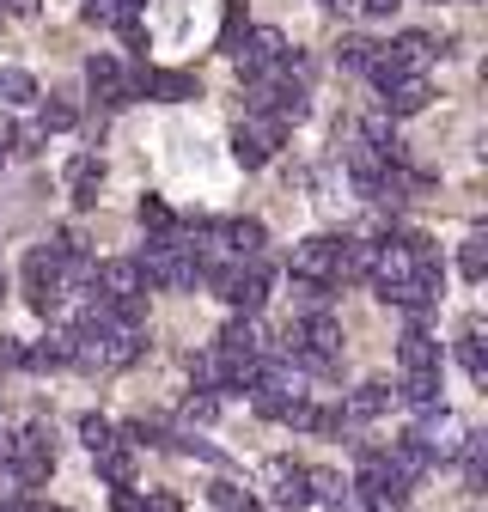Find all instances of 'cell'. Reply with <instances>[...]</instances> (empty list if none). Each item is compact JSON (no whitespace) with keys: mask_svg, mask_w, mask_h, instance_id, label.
I'll use <instances>...</instances> for the list:
<instances>
[{"mask_svg":"<svg viewBox=\"0 0 488 512\" xmlns=\"http://www.w3.org/2000/svg\"><path fill=\"white\" fill-rule=\"evenodd\" d=\"M135 263H141V287L183 293V287H196V275H202V250L171 226L165 238H147V250L135 256Z\"/></svg>","mask_w":488,"mask_h":512,"instance_id":"obj_1","label":"cell"},{"mask_svg":"<svg viewBox=\"0 0 488 512\" xmlns=\"http://www.w3.org/2000/svg\"><path fill=\"white\" fill-rule=\"evenodd\" d=\"M336 256H342V238L312 232V238H299L287 250V275L293 281H312V287H336Z\"/></svg>","mask_w":488,"mask_h":512,"instance_id":"obj_2","label":"cell"},{"mask_svg":"<svg viewBox=\"0 0 488 512\" xmlns=\"http://www.w3.org/2000/svg\"><path fill=\"white\" fill-rule=\"evenodd\" d=\"M415 445L427 452V464H458L464 458V445H470V427L452 415V409H434V415H421V427H409Z\"/></svg>","mask_w":488,"mask_h":512,"instance_id":"obj_3","label":"cell"},{"mask_svg":"<svg viewBox=\"0 0 488 512\" xmlns=\"http://www.w3.org/2000/svg\"><path fill=\"white\" fill-rule=\"evenodd\" d=\"M281 61H287V37H281V31H269V25L244 31V37H238V49H232V68H238L244 80L281 74Z\"/></svg>","mask_w":488,"mask_h":512,"instance_id":"obj_4","label":"cell"},{"mask_svg":"<svg viewBox=\"0 0 488 512\" xmlns=\"http://www.w3.org/2000/svg\"><path fill=\"white\" fill-rule=\"evenodd\" d=\"M281 135H287V128H281L275 116H244V122L232 128V159H238L244 171H263V165L275 159Z\"/></svg>","mask_w":488,"mask_h":512,"instance_id":"obj_5","label":"cell"},{"mask_svg":"<svg viewBox=\"0 0 488 512\" xmlns=\"http://www.w3.org/2000/svg\"><path fill=\"white\" fill-rule=\"evenodd\" d=\"M263 494H269L281 512H305V506H312V488H305V464H293V458H269V464H263Z\"/></svg>","mask_w":488,"mask_h":512,"instance_id":"obj_6","label":"cell"},{"mask_svg":"<svg viewBox=\"0 0 488 512\" xmlns=\"http://www.w3.org/2000/svg\"><path fill=\"white\" fill-rule=\"evenodd\" d=\"M86 86H92V98H98L104 110H122V104H135L129 80H122V61H116L110 49H98V55L86 61Z\"/></svg>","mask_w":488,"mask_h":512,"instance_id":"obj_7","label":"cell"},{"mask_svg":"<svg viewBox=\"0 0 488 512\" xmlns=\"http://www.w3.org/2000/svg\"><path fill=\"white\" fill-rule=\"evenodd\" d=\"M92 293L98 299H141L147 293L141 287V263H135V256H104L98 275H92Z\"/></svg>","mask_w":488,"mask_h":512,"instance_id":"obj_8","label":"cell"},{"mask_svg":"<svg viewBox=\"0 0 488 512\" xmlns=\"http://www.w3.org/2000/svg\"><path fill=\"white\" fill-rule=\"evenodd\" d=\"M208 238H220L232 256H238V263H251V256H263V244H269V232H263V220H214L208 226Z\"/></svg>","mask_w":488,"mask_h":512,"instance_id":"obj_9","label":"cell"},{"mask_svg":"<svg viewBox=\"0 0 488 512\" xmlns=\"http://www.w3.org/2000/svg\"><path fill=\"white\" fill-rule=\"evenodd\" d=\"M226 360H263L269 354V342H263V324L257 317H232V324L220 330V342H214Z\"/></svg>","mask_w":488,"mask_h":512,"instance_id":"obj_10","label":"cell"},{"mask_svg":"<svg viewBox=\"0 0 488 512\" xmlns=\"http://www.w3.org/2000/svg\"><path fill=\"white\" fill-rule=\"evenodd\" d=\"M385 409H391V384L385 378H366V384H354V391H348V403L336 415H342V427H354V421H373Z\"/></svg>","mask_w":488,"mask_h":512,"instance_id":"obj_11","label":"cell"},{"mask_svg":"<svg viewBox=\"0 0 488 512\" xmlns=\"http://www.w3.org/2000/svg\"><path fill=\"white\" fill-rule=\"evenodd\" d=\"M147 98H159V104H190V98H202V80L190 68H147Z\"/></svg>","mask_w":488,"mask_h":512,"instance_id":"obj_12","label":"cell"},{"mask_svg":"<svg viewBox=\"0 0 488 512\" xmlns=\"http://www.w3.org/2000/svg\"><path fill=\"white\" fill-rule=\"evenodd\" d=\"M74 366V330H49L43 342H25V372H61Z\"/></svg>","mask_w":488,"mask_h":512,"instance_id":"obj_13","label":"cell"},{"mask_svg":"<svg viewBox=\"0 0 488 512\" xmlns=\"http://www.w3.org/2000/svg\"><path fill=\"white\" fill-rule=\"evenodd\" d=\"M61 183H68L74 208H92V202H98V183H104L98 153H74V159H68V171H61Z\"/></svg>","mask_w":488,"mask_h":512,"instance_id":"obj_14","label":"cell"},{"mask_svg":"<svg viewBox=\"0 0 488 512\" xmlns=\"http://www.w3.org/2000/svg\"><path fill=\"white\" fill-rule=\"evenodd\" d=\"M391 403H403L415 415H434L440 409V372H403V384L391 391Z\"/></svg>","mask_w":488,"mask_h":512,"instance_id":"obj_15","label":"cell"},{"mask_svg":"<svg viewBox=\"0 0 488 512\" xmlns=\"http://www.w3.org/2000/svg\"><path fill=\"white\" fill-rule=\"evenodd\" d=\"M379 110L397 122V116H415V110H427V74H403V80H391L385 86V98H379Z\"/></svg>","mask_w":488,"mask_h":512,"instance_id":"obj_16","label":"cell"},{"mask_svg":"<svg viewBox=\"0 0 488 512\" xmlns=\"http://www.w3.org/2000/svg\"><path fill=\"white\" fill-rule=\"evenodd\" d=\"M385 464H391V476L409 488V482H421L427 470H434V464H427V452H421V445H415V433H403V439H391L385 445Z\"/></svg>","mask_w":488,"mask_h":512,"instance_id":"obj_17","label":"cell"},{"mask_svg":"<svg viewBox=\"0 0 488 512\" xmlns=\"http://www.w3.org/2000/svg\"><path fill=\"white\" fill-rule=\"evenodd\" d=\"M190 378H196V391H208V397H220L226 391V372H232V360L220 354V348H190Z\"/></svg>","mask_w":488,"mask_h":512,"instance_id":"obj_18","label":"cell"},{"mask_svg":"<svg viewBox=\"0 0 488 512\" xmlns=\"http://www.w3.org/2000/svg\"><path fill=\"white\" fill-rule=\"evenodd\" d=\"M385 49H391V61H397V68H403V74H421V68H427V61H434V55H440V43H434V37H427V31H403V37H397V43H385Z\"/></svg>","mask_w":488,"mask_h":512,"instance_id":"obj_19","label":"cell"},{"mask_svg":"<svg viewBox=\"0 0 488 512\" xmlns=\"http://www.w3.org/2000/svg\"><path fill=\"white\" fill-rule=\"evenodd\" d=\"M342 159H348V177H354V189H360V196H366V189H373V183L385 177V159H379L373 147H366L360 135H354V141L342 147Z\"/></svg>","mask_w":488,"mask_h":512,"instance_id":"obj_20","label":"cell"},{"mask_svg":"<svg viewBox=\"0 0 488 512\" xmlns=\"http://www.w3.org/2000/svg\"><path fill=\"white\" fill-rule=\"evenodd\" d=\"M373 238H342V256H336V287L342 281H366V275H373Z\"/></svg>","mask_w":488,"mask_h":512,"instance_id":"obj_21","label":"cell"},{"mask_svg":"<svg viewBox=\"0 0 488 512\" xmlns=\"http://www.w3.org/2000/svg\"><path fill=\"white\" fill-rule=\"evenodd\" d=\"M397 360H403V372H440V342L427 330H409L397 342Z\"/></svg>","mask_w":488,"mask_h":512,"instance_id":"obj_22","label":"cell"},{"mask_svg":"<svg viewBox=\"0 0 488 512\" xmlns=\"http://www.w3.org/2000/svg\"><path fill=\"white\" fill-rule=\"evenodd\" d=\"M116 445H129V452H159V445H171V427L165 421H122Z\"/></svg>","mask_w":488,"mask_h":512,"instance_id":"obj_23","label":"cell"},{"mask_svg":"<svg viewBox=\"0 0 488 512\" xmlns=\"http://www.w3.org/2000/svg\"><path fill=\"white\" fill-rule=\"evenodd\" d=\"M458 360H464V372L482 384L488 378V354H482V317H464V330H458Z\"/></svg>","mask_w":488,"mask_h":512,"instance_id":"obj_24","label":"cell"},{"mask_svg":"<svg viewBox=\"0 0 488 512\" xmlns=\"http://www.w3.org/2000/svg\"><path fill=\"white\" fill-rule=\"evenodd\" d=\"M135 470H141V464H135L129 445H110V452L98 458V476H104L110 488H135Z\"/></svg>","mask_w":488,"mask_h":512,"instance_id":"obj_25","label":"cell"},{"mask_svg":"<svg viewBox=\"0 0 488 512\" xmlns=\"http://www.w3.org/2000/svg\"><path fill=\"white\" fill-rule=\"evenodd\" d=\"M208 506L214 512H257V500L251 494H244L232 476H220V482H208Z\"/></svg>","mask_w":488,"mask_h":512,"instance_id":"obj_26","label":"cell"},{"mask_svg":"<svg viewBox=\"0 0 488 512\" xmlns=\"http://www.w3.org/2000/svg\"><path fill=\"white\" fill-rule=\"evenodd\" d=\"M37 128H43V135H61V128H80V110H74V98H43V110H37Z\"/></svg>","mask_w":488,"mask_h":512,"instance_id":"obj_27","label":"cell"},{"mask_svg":"<svg viewBox=\"0 0 488 512\" xmlns=\"http://www.w3.org/2000/svg\"><path fill=\"white\" fill-rule=\"evenodd\" d=\"M135 220L147 226V238H165V232L177 226V214H171V202H165V196H141V208H135Z\"/></svg>","mask_w":488,"mask_h":512,"instance_id":"obj_28","label":"cell"},{"mask_svg":"<svg viewBox=\"0 0 488 512\" xmlns=\"http://www.w3.org/2000/svg\"><path fill=\"white\" fill-rule=\"evenodd\" d=\"M458 275H464V281H482V275H488V238H482V232H470V238L458 244Z\"/></svg>","mask_w":488,"mask_h":512,"instance_id":"obj_29","label":"cell"},{"mask_svg":"<svg viewBox=\"0 0 488 512\" xmlns=\"http://www.w3.org/2000/svg\"><path fill=\"white\" fill-rule=\"evenodd\" d=\"M373 55H379V43H366V37H342V43H336V68L366 74V68H373Z\"/></svg>","mask_w":488,"mask_h":512,"instance_id":"obj_30","label":"cell"},{"mask_svg":"<svg viewBox=\"0 0 488 512\" xmlns=\"http://www.w3.org/2000/svg\"><path fill=\"white\" fill-rule=\"evenodd\" d=\"M305 488H312V500H324L330 512H336V506L348 500V482H342L336 470H305Z\"/></svg>","mask_w":488,"mask_h":512,"instance_id":"obj_31","label":"cell"},{"mask_svg":"<svg viewBox=\"0 0 488 512\" xmlns=\"http://www.w3.org/2000/svg\"><path fill=\"white\" fill-rule=\"evenodd\" d=\"M80 445H86L92 458H104L110 445H116V427H110L104 415H80Z\"/></svg>","mask_w":488,"mask_h":512,"instance_id":"obj_32","label":"cell"},{"mask_svg":"<svg viewBox=\"0 0 488 512\" xmlns=\"http://www.w3.org/2000/svg\"><path fill=\"white\" fill-rule=\"evenodd\" d=\"M458 464H464V488L482 494V482H488V445H482L476 433H470V445H464V458H458Z\"/></svg>","mask_w":488,"mask_h":512,"instance_id":"obj_33","label":"cell"},{"mask_svg":"<svg viewBox=\"0 0 488 512\" xmlns=\"http://www.w3.org/2000/svg\"><path fill=\"white\" fill-rule=\"evenodd\" d=\"M324 311H330V287L293 281V317H324Z\"/></svg>","mask_w":488,"mask_h":512,"instance_id":"obj_34","label":"cell"},{"mask_svg":"<svg viewBox=\"0 0 488 512\" xmlns=\"http://www.w3.org/2000/svg\"><path fill=\"white\" fill-rule=\"evenodd\" d=\"M37 98V80L25 68H0V104H31Z\"/></svg>","mask_w":488,"mask_h":512,"instance_id":"obj_35","label":"cell"},{"mask_svg":"<svg viewBox=\"0 0 488 512\" xmlns=\"http://www.w3.org/2000/svg\"><path fill=\"white\" fill-rule=\"evenodd\" d=\"M244 31H251V25H244V0H226V13H220V49L232 55Z\"/></svg>","mask_w":488,"mask_h":512,"instance_id":"obj_36","label":"cell"},{"mask_svg":"<svg viewBox=\"0 0 488 512\" xmlns=\"http://www.w3.org/2000/svg\"><path fill=\"white\" fill-rule=\"evenodd\" d=\"M13 445H19V452H43V458H55V427H49V421H31Z\"/></svg>","mask_w":488,"mask_h":512,"instance_id":"obj_37","label":"cell"},{"mask_svg":"<svg viewBox=\"0 0 488 512\" xmlns=\"http://www.w3.org/2000/svg\"><path fill=\"white\" fill-rule=\"evenodd\" d=\"M220 415V397H208V391H196L190 403H183V427H208Z\"/></svg>","mask_w":488,"mask_h":512,"instance_id":"obj_38","label":"cell"},{"mask_svg":"<svg viewBox=\"0 0 488 512\" xmlns=\"http://www.w3.org/2000/svg\"><path fill=\"white\" fill-rule=\"evenodd\" d=\"M80 19H86V25H122V7H116V0H86Z\"/></svg>","mask_w":488,"mask_h":512,"instance_id":"obj_39","label":"cell"},{"mask_svg":"<svg viewBox=\"0 0 488 512\" xmlns=\"http://www.w3.org/2000/svg\"><path fill=\"white\" fill-rule=\"evenodd\" d=\"M43 141H49V135H43V128H37V122H25V128H13V153H25V159H31V153H43Z\"/></svg>","mask_w":488,"mask_h":512,"instance_id":"obj_40","label":"cell"},{"mask_svg":"<svg viewBox=\"0 0 488 512\" xmlns=\"http://www.w3.org/2000/svg\"><path fill=\"white\" fill-rule=\"evenodd\" d=\"M0 372H25V342L19 336H0Z\"/></svg>","mask_w":488,"mask_h":512,"instance_id":"obj_41","label":"cell"},{"mask_svg":"<svg viewBox=\"0 0 488 512\" xmlns=\"http://www.w3.org/2000/svg\"><path fill=\"white\" fill-rule=\"evenodd\" d=\"M141 512H183V500H177L171 488H147V494H141Z\"/></svg>","mask_w":488,"mask_h":512,"instance_id":"obj_42","label":"cell"},{"mask_svg":"<svg viewBox=\"0 0 488 512\" xmlns=\"http://www.w3.org/2000/svg\"><path fill=\"white\" fill-rule=\"evenodd\" d=\"M110 512H141V494H135V488H116V494H110Z\"/></svg>","mask_w":488,"mask_h":512,"instance_id":"obj_43","label":"cell"},{"mask_svg":"<svg viewBox=\"0 0 488 512\" xmlns=\"http://www.w3.org/2000/svg\"><path fill=\"white\" fill-rule=\"evenodd\" d=\"M0 7H7L13 19H37V13H43V0H0Z\"/></svg>","mask_w":488,"mask_h":512,"instance_id":"obj_44","label":"cell"},{"mask_svg":"<svg viewBox=\"0 0 488 512\" xmlns=\"http://www.w3.org/2000/svg\"><path fill=\"white\" fill-rule=\"evenodd\" d=\"M403 7V0H360V13H373V19H391Z\"/></svg>","mask_w":488,"mask_h":512,"instance_id":"obj_45","label":"cell"},{"mask_svg":"<svg viewBox=\"0 0 488 512\" xmlns=\"http://www.w3.org/2000/svg\"><path fill=\"white\" fill-rule=\"evenodd\" d=\"M13 128H19V122H13L7 110H0V159H7V153H13Z\"/></svg>","mask_w":488,"mask_h":512,"instance_id":"obj_46","label":"cell"},{"mask_svg":"<svg viewBox=\"0 0 488 512\" xmlns=\"http://www.w3.org/2000/svg\"><path fill=\"white\" fill-rule=\"evenodd\" d=\"M7 452H13V433H0V464H7Z\"/></svg>","mask_w":488,"mask_h":512,"instance_id":"obj_47","label":"cell"},{"mask_svg":"<svg viewBox=\"0 0 488 512\" xmlns=\"http://www.w3.org/2000/svg\"><path fill=\"white\" fill-rule=\"evenodd\" d=\"M336 512H366V506H360V500H354V494H348V500H342V506H336Z\"/></svg>","mask_w":488,"mask_h":512,"instance_id":"obj_48","label":"cell"}]
</instances>
